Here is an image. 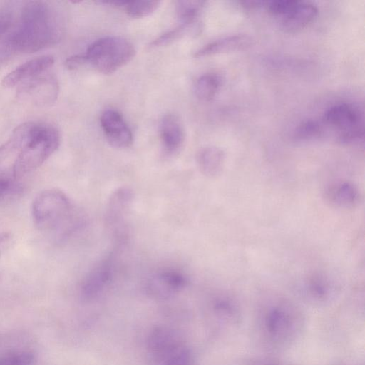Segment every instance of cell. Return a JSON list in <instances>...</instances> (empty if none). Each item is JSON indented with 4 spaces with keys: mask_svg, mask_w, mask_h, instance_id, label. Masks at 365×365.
Listing matches in <instances>:
<instances>
[{
    "mask_svg": "<svg viewBox=\"0 0 365 365\" xmlns=\"http://www.w3.org/2000/svg\"><path fill=\"white\" fill-rule=\"evenodd\" d=\"M99 3L122 9L129 16L136 19L152 14L160 4V1L156 0H111L100 1Z\"/></svg>",
    "mask_w": 365,
    "mask_h": 365,
    "instance_id": "ac0fdd59",
    "label": "cell"
},
{
    "mask_svg": "<svg viewBox=\"0 0 365 365\" xmlns=\"http://www.w3.org/2000/svg\"><path fill=\"white\" fill-rule=\"evenodd\" d=\"M113 271L112 258H106L99 262L83 279L81 294L83 299L89 300L96 297L111 280Z\"/></svg>",
    "mask_w": 365,
    "mask_h": 365,
    "instance_id": "7c38bea8",
    "label": "cell"
},
{
    "mask_svg": "<svg viewBox=\"0 0 365 365\" xmlns=\"http://www.w3.org/2000/svg\"><path fill=\"white\" fill-rule=\"evenodd\" d=\"M53 63L54 58L51 55L32 58L21 64L5 76L2 79L1 84L6 88L14 87L45 73Z\"/></svg>",
    "mask_w": 365,
    "mask_h": 365,
    "instance_id": "30bf717a",
    "label": "cell"
},
{
    "mask_svg": "<svg viewBox=\"0 0 365 365\" xmlns=\"http://www.w3.org/2000/svg\"><path fill=\"white\" fill-rule=\"evenodd\" d=\"M182 344L178 333L166 327L153 329L148 339V349L154 361Z\"/></svg>",
    "mask_w": 365,
    "mask_h": 365,
    "instance_id": "4fadbf2b",
    "label": "cell"
},
{
    "mask_svg": "<svg viewBox=\"0 0 365 365\" xmlns=\"http://www.w3.org/2000/svg\"><path fill=\"white\" fill-rule=\"evenodd\" d=\"M187 277L180 271L165 269L155 273L148 281V290L158 297H168L182 289Z\"/></svg>",
    "mask_w": 365,
    "mask_h": 365,
    "instance_id": "9c48e42d",
    "label": "cell"
},
{
    "mask_svg": "<svg viewBox=\"0 0 365 365\" xmlns=\"http://www.w3.org/2000/svg\"><path fill=\"white\" fill-rule=\"evenodd\" d=\"M31 213L38 230L58 232L61 237L68 235L79 224L70 199L58 189L38 193L33 201Z\"/></svg>",
    "mask_w": 365,
    "mask_h": 365,
    "instance_id": "7a4b0ae2",
    "label": "cell"
},
{
    "mask_svg": "<svg viewBox=\"0 0 365 365\" xmlns=\"http://www.w3.org/2000/svg\"><path fill=\"white\" fill-rule=\"evenodd\" d=\"M197 23L196 24H188V23H180V25L176 27L163 33L160 36L154 39L150 43L151 47H161L166 45H169L173 42L178 41L187 34L191 33V31L197 28Z\"/></svg>",
    "mask_w": 365,
    "mask_h": 365,
    "instance_id": "cb8c5ba5",
    "label": "cell"
},
{
    "mask_svg": "<svg viewBox=\"0 0 365 365\" xmlns=\"http://www.w3.org/2000/svg\"><path fill=\"white\" fill-rule=\"evenodd\" d=\"M133 192L128 187L117 190L110 197L108 207V220L113 223L119 220L127 211L132 199Z\"/></svg>",
    "mask_w": 365,
    "mask_h": 365,
    "instance_id": "ffe728a7",
    "label": "cell"
},
{
    "mask_svg": "<svg viewBox=\"0 0 365 365\" xmlns=\"http://www.w3.org/2000/svg\"><path fill=\"white\" fill-rule=\"evenodd\" d=\"M21 84L17 91V97L37 106H49L58 97V83L51 74L43 73Z\"/></svg>",
    "mask_w": 365,
    "mask_h": 365,
    "instance_id": "52a82bcc",
    "label": "cell"
},
{
    "mask_svg": "<svg viewBox=\"0 0 365 365\" xmlns=\"http://www.w3.org/2000/svg\"><path fill=\"white\" fill-rule=\"evenodd\" d=\"M307 290L312 296L318 299L327 297L329 292V285L327 280L323 277H312L306 284Z\"/></svg>",
    "mask_w": 365,
    "mask_h": 365,
    "instance_id": "83f0119b",
    "label": "cell"
},
{
    "mask_svg": "<svg viewBox=\"0 0 365 365\" xmlns=\"http://www.w3.org/2000/svg\"><path fill=\"white\" fill-rule=\"evenodd\" d=\"M10 19L7 14H0V35L4 33L10 26Z\"/></svg>",
    "mask_w": 365,
    "mask_h": 365,
    "instance_id": "4dcf8cb0",
    "label": "cell"
},
{
    "mask_svg": "<svg viewBox=\"0 0 365 365\" xmlns=\"http://www.w3.org/2000/svg\"><path fill=\"white\" fill-rule=\"evenodd\" d=\"M11 241V235L9 232L0 233V257L3 252L9 246Z\"/></svg>",
    "mask_w": 365,
    "mask_h": 365,
    "instance_id": "f546056e",
    "label": "cell"
},
{
    "mask_svg": "<svg viewBox=\"0 0 365 365\" xmlns=\"http://www.w3.org/2000/svg\"><path fill=\"white\" fill-rule=\"evenodd\" d=\"M24 192V185L19 179L5 173H0V204L11 202L19 197Z\"/></svg>",
    "mask_w": 365,
    "mask_h": 365,
    "instance_id": "7402d4cb",
    "label": "cell"
},
{
    "mask_svg": "<svg viewBox=\"0 0 365 365\" xmlns=\"http://www.w3.org/2000/svg\"><path fill=\"white\" fill-rule=\"evenodd\" d=\"M61 36L60 24L49 5L29 1L21 6L7 43L16 52L30 53L56 43Z\"/></svg>",
    "mask_w": 365,
    "mask_h": 365,
    "instance_id": "6da1fadb",
    "label": "cell"
},
{
    "mask_svg": "<svg viewBox=\"0 0 365 365\" xmlns=\"http://www.w3.org/2000/svg\"><path fill=\"white\" fill-rule=\"evenodd\" d=\"M197 162L200 170L205 175L214 177L222 170L225 153L220 148L207 146L198 152Z\"/></svg>",
    "mask_w": 365,
    "mask_h": 365,
    "instance_id": "e0dca14e",
    "label": "cell"
},
{
    "mask_svg": "<svg viewBox=\"0 0 365 365\" xmlns=\"http://www.w3.org/2000/svg\"><path fill=\"white\" fill-rule=\"evenodd\" d=\"M156 365H192L190 351L182 344L155 361Z\"/></svg>",
    "mask_w": 365,
    "mask_h": 365,
    "instance_id": "d4e9b609",
    "label": "cell"
},
{
    "mask_svg": "<svg viewBox=\"0 0 365 365\" xmlns=\"http://www.w3.org/2000/svg\"><path fill=\"white\" fill-rule=\"evenodd\" d=\"M317 14L318 9L315 5L308 1H298L288 14L280 18L281 27L286 32L299 31L312 23Z\"/></svg>",
    "mask_w": 365,
    "mask_h": 365,
    "instance_id": "5bb4252c",
    "label": "cell"
},
{
    "mask_svg": "<svg viewBox=\"0 0 365 365\" xmlns=\"http://www.w3.org/2000/svg\"><path fill=\"white\" fill-rule=\"evenodd\" d=\"M256 365H276V364H269V363H260V364H256Z\"/></svg>",
    "mask_w": 365,
    "mask_h": 365,
    "instance_id": "1f68e13d",
    "label": "cell"
},
{
    "mask_svg": "<svg viewBox=\"0 0 365 365\" xmlns=\"http://www.w3.org/2000/svg\"><path fill=\"white\" fill-rule=\"evenodd\" d=\"M86 63L85 54H76L68 57L65 61V66L69 70H76Z\"/></svg>",
    "mask_w": 365,
    "mask_h": 365,
    "instance_id": "f1b7e54d",
    "label": "cell"
},
{
    "mask_svg": "<svg viewBox=\"0 0 365 365\" xmlns=\"http://www.w3.org/2000/svg\"><path fill=\"white\" fill-rule=\"evenodd\" d=\"M299 322L300 318L293 308L277 304L269 307L263 314L262 330L272 342H287L295 336Z\"/></svg>",
    "mask_w": 365,
    "mask_h": 365,
    "instance_id": "8992f818",
    "label": "cell"
},
{
    "mask_svg": "<svg viewBox=\"0 0 365 365\" xmlns=\"http://www.w3.org/2000/svg\"><path fill=\"white\" fill-rule=\"evenodd\" d=\"M323 133L322 123L313 119L301 122L295 128L294 137L298 140H308L319 138Z\"/></svg>",
    "mask_w": 365,
    "mask_h": 365,
    "instance_id": "484cf974",
    "label": "cell"
},
{
    "mask_svg": "<svg viewBox=\"0 0 365 365\" xmlns=\"http://www.w3.org/2000/svg\"><path fill=\"white\" fill-rule=\"evenodd\" d=\"M326 196L331 203L347 207L357 202L359 192L351 183L340 182L329 187Z\"/></svg>",
    "mask_w": 365,
    "mask_h": 365,
    "instance_id": "d6986e66",
    "label": "cell"
},
{
    "mask_svg": "<svg viewBox=\"0 0 365 365\" xmlns=\"http://www.w3.org/2000/svg\"><path fill=\"white\" fill-rule=\"evenodd\" d=\"M324 123L337 132L341 143H353L364 136V116L360 109L350 103H340L327 108Z\"/></svg>",
    "mask_w": 365,
    "mask_h": 365,
    "instance_id": "5b68a950",
    "label": "cell"
},
{
    "mask_svg": "<svg viewBox=\"0 0 365 365\" xmlns=\"http://www.w3.org/2000/svg\"><path fill=\"white\" fill-rule=\"evenodd\" d=\"M205 1L182 0L176 2V13L181 23L196 24L205 4Z\"/></svg>",
    "mask_w": 365,
    "mask_h": 365,
    "instance_id": "603a6c76",
    "label": "cell"
},
{
    "mask_svg": "<svg viewBox=\"0 0 365 365\" xmlns=\"http://www.w3.org/2000/svg\"><path fill=\"white\" fill-rule=\"evenodd\" d=\"M160 137L164 152L173 155L182 147L185 138L183 124L174 114L164 115L160 123Z\"/></svg>",
    "mask_w": 365,
    "mask_h": 365,
    "instance_id": "8fae6325",
    "label": "cell"
},
{
    "mask_svg": "<svg viewBox=\"0 0 365 365\" xmlns=\"http://www.w3.org/2000/svg\"><path fill=\"white\" fill-rule=\"evenodd\" d=\"M250 44L251 38L246 35H230L208 43L196 51L194 56L200 58L242 50Z\"/></svg>",
    "mask_w": 365,
    "mask_h": 365,
    "instance_id": "9a60e30c",
    "label": "cell"
},
{
    "mask_svg": "<svg viewBox=\"0 0 365 365\" xmlns=\"http://www.w3.org/2000/svg\"><path fill=\"white\" fill-rule=\"evenodd\" d=\"M87 63L103 74H111L135 55L133 44L120 36H106L93 42L84 53Z\"/></svg>",
    "mask_w": 365,
    "mask_h": 365,
    "instance_id": "277c9868",
    "label": "cell"
},
{
    "mask_svg": "<svg viewBox=\"0 0 365 365\" xmlns=\"http://www.w3.org/2000/svg\"><path fill=\"white\" fill-rule=\"evenodd\" d=\"M220 78L215 73H205L200 76L195 82L194 91L198 99L203 101L212 100L220 86Z\"/></svg>",
    "mask_w": 365,
    "mask_h": 365,
    "instance_id": "44dd1931",
    "label": "cell"
},
{
    "mask_svg": "<svg viewBox=\"0 0 365 365\" xmlns=\"http://www.w3.org/2000/svg\"><path fill=\"white\" fill-rule=\"evenodd\" d=\"M61 136L51 124L36 122L34 131L14 163L12 175L21 177L40 167L58 148Z\"/></svg>",
    "mask_w": 365,
    "mask_h": 365,
    "instance_id": "3957f363",
    "label": "cell"
},
{
    "mask_svg": "<svg viewBox=\"0 0 365 365\" xmlns=\"http://www.w3.org/2000/svg\"><path fill=\"white\" fill-rule=\"evenodd\" d=\"M101 125L108 143L116 148H125L133 143L132 132L118 110L106 109L101 115Z\"/></svg>",
    "mask_w": 365,
    "mask_h": 365,
    "instance_id": "ba28073f",
    "label": "cell"
},
{
    "mask_svg": "<svg viewBox=\"0 0 365 365\" xmlns=\"http://www.w3.org/2000/svg\"><path fill=\"white\" fill-rule=\"evenodd\" d=\"M33 352L25 350L10 351L0 356V365H34Z\"/></svg>",
    "mask_w": 365,
    "mask_h": 365,
    "instance_id": "4316f807",
    "label": "cell"
},
{
    "mask_svg": "<svg viewBox=\"0 0 365 365\" xmlns=\"http://www.w3.org/2000/svg\"><path fill=\"white\" fill-rule=\"evenodd\" d=\"M35 125L36 122L29 121L15 128L9 138L0 145V164L14 153L21 151L30 138Z\"/></svg>",
    "mask_w": 365,
    "mask_h": 365,
    "instance_id": "2e32d148",
    "label": "cell"
}]
</instances>
